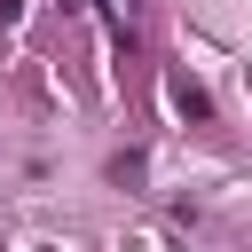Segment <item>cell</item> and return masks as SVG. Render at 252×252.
I'll list each match as a JSON object with an SVG mask.
<instances>
[{
	"label": "cell",
	"mask_w": 252,
	"mask_h": 252,
	"mask_svg": "<svg viewBox=\"0 0 252 252\" xmlns=\"http://www.w3.org/2000/svg\"><path fill=\"white\" fill-rule=\"evenodd\" d=\"M173 110H181V118H197V126L213 118V102H205V87H189V79H173Z\"/></svg>",
	"instance_id": "1"
},
{
	"label": "cell",
	"mask_w": 252,
	"mask_h": 252,
	"mask_svg": "<svg viewBox=\"0 0 252 252\" xmlns=\"http://www.w3.org/2000/svg\"><path fill=\"white\" fill-rule=\"evenodd\" d=\"M16 16H24V0H0V24H16Z\"/></svg>",
	"instance_id": "2"
}]
</instances>
